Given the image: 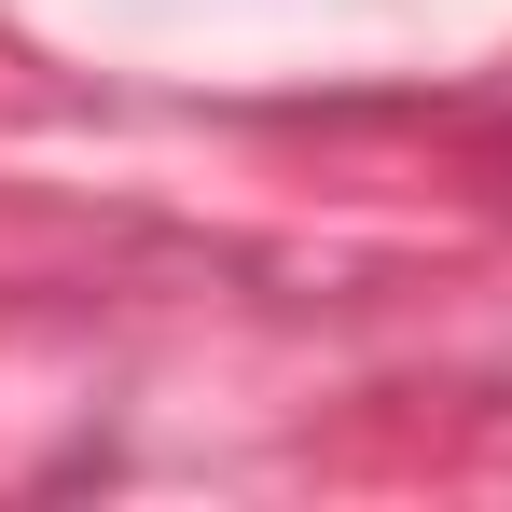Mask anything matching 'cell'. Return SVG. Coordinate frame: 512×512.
<instances>
[]
</instances>
